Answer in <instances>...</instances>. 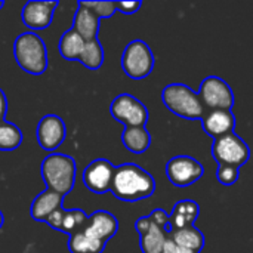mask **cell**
<instances>
[{"mask_svg": "<svg viewBox=\"0 0 253 253\" xmlns=\"http://www.w3.org/2000/svg\"><path fill=\"white\" fill-rule=\"evenodd\" d=\"M154 178L135 163H125L116 168L110 191L119 200L135 203L153 196Z\"/></svg>", "mask_w": 253, "mask_h": 253, "instance_id": "obj_1", "label": "cell"}, {"mask_svg": "<svg viewBox=\"0 0 253 253\" xmlns=\"http://www.w3.org/2000/svg\"><path fill=\"white\" fill-rule=\"evenodd\" d=\"M13 56L19 68L28 74L40 76L47 68V49L44 42L33 31L22 33L13 43Z\"/></svg>", "mask_w": 253, "mask_h": 253, "instance_id": "obj_2", "label": "cell"}, {"mask_svg": "<svg viewBox=\"0 0 253 253\" xmlns=\"http://www.w3.org/2000/svg\"><path fill=\"white\" fill-rule=\"evenodd\" d=\"M76 162L67 154H49L42 162V176L47 190L65 197L74 187L76 181Z\"/></svg>", "mask_w": 253, "mask_h": 253, "instance_id": "obj_3", "label": "cell"}, {"mask_svg": "<svg viewBox=\"0 0 253 253\" xmlns=\"http://www.w3.org/2000/svg\"><path fill=\"white\" fill-rule=\"evenodd\" d=\"M162 99L170 113L187 120H202L208 111L199 99L197 92L187 84H168L162 92Z\"/></svg>", "mask_w": 253, "mask_h": 253, "instance_id": "obj_4", "label": "cell"}, {"mask_svg": "<svg viewBox=\"0 0 253 253\" xmlns=\"http://www.w3.org/2000/svg\"><path fill=\"white\" fill-rule=\"evenodd\" d=\"M122 68L127 77L133 80L144 79L154 68V55L144 40H132L123 50Z\"/></svg>", "mask_w": 253, "mask_h": 253, "instance_id": "obj_5", "label": "cell"}, {"mask_svg": "<svg viewBox=\"0 0 253 253\" xmlns=\"http://www.w3.org/2000/svg\"><path fill=\"white\" fill-rule=\"evenodd\" d=\"M212 156L219 166H234L240 169V166L246 165L249 160L251 150L248 144L233 132L215 139L212 145Z\"/></svg>", "mask_w": 253, "mask_h": 253, "instance_id": "obj_6", "label": "cell"}, {"mask_svg": "<svg viewBox=\"0 0 253 253\" xmlns=\"http://www.w3.org/2000/svg\"><path fill=\"white\" fill-rule=\"evenodd\" d=\"M206 110H231L234 107V92L230 84L216 76L206 77L197 92Z\"/></svg>", "mask_w": 253, "mask_h": 253, "instance_id": "obj_7", "label": "cell"}, {"mask_svg": "<svg viewBox=\"0 0 253 253\" xmlns=\"http://www.w3.org/2000/svg\"><path fill=\"white\" fill-rule=\"evenodd\" d=\"M110 113L125 127H145L148 122L147 107L129 93L116 96L110 105Z\"/></svg>", "mask_w": 253, "mask_h": 253, "instance_id": "obj_8", "label": "cell"}, {"mask_svg": "<svg viewBox=\"0 0 253 253\" xmlns=\"http://www.w3.org/2000/svg\"><path fill=\"white\" fill-rule=\"evenodd\" d=\"M205 173L202 163L190 156H176L166 165L168 179L175 187H188L197 182Z\"/></svg>", "mask_w": 253, "mask_h": 253, "instance_id": "obj_9", "label": "cell"}, {"mask_svg": "<svg viewBox=\"0 0 253 253\" xmlns=\"http://www.w3.org/2000/svg\"><path fill=\"white\" fill-rule=\"evenodd\" d=\"M36 136L39 145L44 151H53L64 142L67 136V126L59 116L46 114L37 125Z\"/></svg>", "mask_w": 253, "mask_h": 253, "instance_id": "obj_10", "label": "cell"}, {"mask_svg": "<svg viewBox=\"0 0 253 253\" xmlns=\"http://www.w3.org/2000/svg\"><path fill=\"white\" fill-rule=\"evenodd\" d=\"M116 166L107 159L93 160L83 170V184L95 194H105L111 188Z\"/></svg>", "mask_w": 253, "mask_h": 253, "instance_id": "obj_11", "label": "cell"}, {"mask_svg": "<svg viewBox=\"0 0 253 253\" xmlns=\"http://www.w3.org/2000/svg\"><path fill=\"white\" fill-rule=\"evenodd\" d=\"M58 6V1L53 0H34L24 4L21 18L25 27L31 30H44L52 24L53 12Z\"/></svg>", "mask_w": 253, "mask_h": 253, "instance_id": "obj_12", "label": "cell"}, {"mask_svg": "<svg viewBox=\"0 0 253 253\" xmlns=\"http://www.w3.org/2000/svg\"><path fill=\"white\" fill-rule=\"evenodd\" d=\"M87 221V215L82 209H64L62 206L53 211L44 221L50 228L61 233L73 234L80 231Z\"/></svg>", "mask_w": 253, "mask_h": 253, "instance_id": "obj_13", "label": "cell"}, {"mask_svg": "<svg viewBox=\"0 0 253 253\" xmlns=\"http://www.w3.org/2000/svg\"><path fill=\"white\" fill-rule=\"evenodd\" d=\"M200 122L203 130L215 139L233 133L236 127V116L231 110H208Z\"/></svg>", "mask_w": 253, "mask_h": 253, "instance_id": "obj_14", "label": "cell"}, {"mask_svg": "<svg viewBox=\"0 0 253 253\" xmlns=\"http://www.w3.org/2000/svg\"><path fill=\"white\" fill-rule=\"evenodd\" d=\"M83 230L89 233L90 236L107 243L110 239H113L117 234L119 222L113 213L107 211H96L90 216H87V221Z\"/></svg>", "mask_w": 253, "mask_h": 253, "instance_id": "obj_15", "label": "cell"}, {"mask_svg": "<svg viewBox=\"0 0 253 253\" xmlns=\"http://www.w3.org/2000/svg\"><path fill=\"white\" fill-rule=\"evenodd\" d=\"M200 215V208L194 200H181L173 206L172 213L169 215V224L165 228L166 234H170L175 230L185 227H193Z\"/></svg>", "mask_w": 253, "mask_h": 253, "instance_id": "obj_16", "label": "cell"}, {"mask_svg": "<svg viewBox=\"0 0 253 253\" xmlns=\"http://www.w3.org/2000/svg\"><path fill=\"white\" fill-rule=\"evenodd\" d=\"M99 24L101 19L86 6L82 4V1L77 3V12L74 15L73 19V30L84 40H93L98 39V33H99Z\"/></svg>", "mask_w": 253, "mask_h": 253, "instance_id": "obj_17", "label": "cell"}, {"mask_svg": "<svg viewBox=\"0 0 253 253\" xmlns=\"http://www.w3.org/2000/svg\"><path fill=\"white\" fill-rule=\"evenodd\" d=\"M62 199L64 197L61 194H56L50 190L40 193L31 203V211H30L31 218L34 221L44 222L53 211L61 208Z\"/></svg>", "mask_w": 253, "mask_h": 253, "instance_id": "obj_18", "label": "cell"}, {"mask_svg": "<svg viewBox=\"0 0 253 253\" xmlns=\"http://www.w3.org/2000/svg\"><path fill=\"white\" fill-rule=\"evenodd\" d=\"M169 239L175 245H178L179 248L187 249V251H193V252L197 253L202 252V249L205 246V236L194 225L193 227H185V228L172 231L169 234Z\"/></svg>", "mask_w": 253, "mask_h": 253, "instance_id": "obj_19", "label": "cell"}, {"mask_svg": "<svg viewBox=\"0 0 253 253\" xmlns=\"http://www.w3.org/2000/svg\"><path fill=\"white\" fill-rule=\"evenodd\" d=\"M105 245V242L90 236L83 228L73 233L68 239V249L71 253H102Z\"/></svg>", "mask_w": 253, "mask_h": 253, "instance_id": "obj_20", "label": "cell"}, {"mask_svg": "<svg viewBox=\"0 0 253 253\" xmlns=\"http://www.w3.org/2000/svg\"><path fill=\"white\" fill-rule=\"evenodd\" d=\"M122 142L130 153L142 154L150 148L151 136L145 127H125L122 133Z\"/></svg>", "mask_w": 253, "mask_h": 253, "instance_id": "obj_21", "label": "cell"}, {"mask_svg": "<svg viewBox=\"0 0 253 253\" xmlns=\"http://www.w3.org/2000/svg\"><path fill=\"white\" fill-rule=\"evenodd\" d=\"M83 46H84V40L73 28H70L68 31H65L61 36L58 49H59V53H61V56L64 59H67V61H77Z\"/></svg>", "mask_w": 253, "mask_h": 253, "instance_id": "obj_22", "label": "cell"}, {"mask_svg": "<svg viewBox=\"0 0 253 253\" xmlns=\"http://www.w3.org/2000/svg\"><path fill=\"white\" fill-rule=\"evenodd\" d=\"M77 61H80L89 70H99L104 64V49L101 42L98 39L84 42Z\"/></svg>", "mask_w": 253, "mask_h": 253, "instance_id": "obj_23", "label": "cell"}, {"mask_svg": "<svg viewBox=\"0 0 253 253\" xmlns=\"http://www.w3.org/2000/svg\"><path fill=\"white\" fill-rule=\"evenodd\" d=\"M166 240H168V234L165 233V230L156 227L151 222L148 231L141 236V240H139L141 251L142 253H162Z\"/></svg>", "mask_w": 253, "mask_h": 253, "instance_id": "obj_24", "label": "cell"}, {"mask_svg": "<svg viewBox=\"0 0 253 253\" xmlns=\"http://www.w3.org/2000/svg\"><path fill=\"white\" fill-rule=\"evenodd\" d=\"M22 144V132L21 129L9 123L6 120L0 122V150L1 151H12L16 150Z\"/></svg>", "mask_w": 253, "mask_h": 253, "instance_id": "obj_25", "label": "cell"}, {"mask_svg": "<svg viewBox=\"0 0 253 253\" xmlns=\"http://www.w3.org/2000/svg\"><path fill=\"white\" fill-rule=\"evenodd\" d=\"M82 4L89 7L99 19L110 18L117 12L116 1H84V0H82Z\"/></svg>", "mask_w": 253, "mask_h": 253, "instance_id": "obj_26", "label": "cell"}, {"mask_svg": "<svg viewBox=\"0 0 253 253\" xmlns=\"http://www.w3.org/2000/svg\"><path fill=\"white\" fill-rule=\"evenodd\" d=\"M239 168L234 166H218L216 178L222 185H233L239 179Z\"/></svg>", "mask_w": 253, "mask_h": 253, "instance_id": "obj_27", "label": "cell"}, {"mask_svg": "<svg viewBox=\"0 0 253 253\" xmlns=\"http://www.w3.org/2000/svg\"><path fill=\"white\" fill-rule=\"evenodd\" d=\"M148 219H150L156 227H159V228H162V230H165L166 225L169 224V215H168L166 211H163V209H154V211L151 212V215L148 216Z\"/></svg>", "mask_w": 253, "mask_h": 253, "instance_id": "obj_28", "label": "cell"}, {"mask_svg": "<svg viewBox=\"0 0 253 253\" xmlns=\"http://www.w3.org/2000/svg\"><path fill=\"white\" fill-rule=\"evenodd\" d=\"M141 4L142 3L139 0H136V1H116L117 10H120L125 15H132V13L138 12L139 7H141Z\"/></svg>", "mask_w": 253, "mask_h": 253, "instance_id": "obj_29", "label": "cell"}, {"mask_svg": "<svg viewBox=\"0 0 253 253\" xmlns=\"http://www.w3.org/2000/svg\"><path fill=\"white\" fill-rule=\"evenodd\" d=\"M162 253H197V252H193V251H187V249H182V248H179L178 245H175L170 239H169V236H168V240H166V243H165V246H163V251Z\"/></svg>", "mask_w": 253, "mask_h": 253, "instance_id": "obj_30", "label": "cell"}, {"mask_svg": "<svg viewBox=\"0 0 253 253\" xmlns=\"http://www.w3.org/2000/svg\"><path fill=\"white\" fill-rule=\"evenodd\" d=\"M150 225H151V221L148 219V216H142V218H139V219L136 221V224H135L136 231L139 233V236L145 234V233L148 231Z\"/></svg>", "mask_w": 253, "mask_h": 253, "instance_id": "obj_31", "label": "cell"}, {"mask_svg": "<svg viewBox=\"0 0 253 253\" xmlns=\"http://www.w3.org/2000/svg\"><path fill=\"white\" fill-rule=\"evenodd\" d=\"M6 113H7V99H6L4 92L0 89V122H3V120H4Z\"/></svg>", "mask_w": 253, "mask_h": 253, "instance_id": "obj_32", "label": "cell"}, {"mask_svg": "<svg viewBox=\"0 0 253 253\" xmlns=\"http://www.w3.org/2000/svg\"><path fill=\"white\" fill-rule=\"evenodd\" d=\"M3 224H4V218H3V213H1V211H0V230H1V227H3Z\"/></svg>", "mask_w": 253, "mask_h": 253, "instance_id": "obj_33", "label": "cell"}, {"mask_svg": "<svg viewBox=\"0 0 253 253\" xmlns=\"http://www.w3.org/2000/svg\"><path fill=\"white\" fill-rule=\"evenodd\" d=\"M3 6H4V3H3V1H0V9H1Z\"/></svg>", "mask_w": 253, "mask_h": 253, "instance_id": "obj_34", "label": "cell"}]
</instances>
